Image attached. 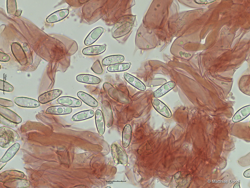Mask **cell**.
<instances>
[{
    "mask_svg": "<svg viewBox=\"0 0 250 188\" xmlns=\"http://www.w3.org/2000/svg\"><path fill=\"white\" fill-rule=\"evenodd\" d=\"M0 145L8 147L13 144L19 139L18 134L12 129L6 127L0 128Z\"/></svg>",
    "mask_w": 250,
    "mask_h": 188,
    "instance_id": "1",
    "label": "cell"
},
{
    "mask_svg": "<svg viewBox=\"0 0 250 188\" xmlns=\"http://www.w3.org/2000/svg\"><path fill=\"white\" fill-rule=\"evenodd\" d=\"M14 101L17 105L22 107L35 108L38 107L40 105V103L37 100L26 97H16L14 98Z\"/></svg>",
    "mask_w": 250,
    "mask_h": 188,
    "instance_id": "2",
    "label": "cell"
},
{
    "mask_svg": "<svg viewBox=\"0 0 250 188\" xmlns=\"http://www.w3.org/2000/svg\"><path fill=\"white\" fill-rule=\"evenodd\" d=\"M102 113L106 126L110 127L113 123V116L110 105L108 101H104L101 105Z\"/></svg>",
    "mask_w": 250,
    "mask_h": 188,
    "instance_id": "3",
    "label": "cell"
},
{
    "mask_svg": "<svg viewBox=\"0 0 250 188\" xmlns=\"http://www.w3.org/2000/svg\"><path fill=\"white\" fill-rule=\"evenodd\" d=\"M62 91L58 89H54L45 92L38 97V102L42 104H45L57 98L62 94Z\"/></svg>",
    "mask_w": 250,
    "mask_h": 188,
    "instance_id": "4",
    "label": "cell"
},
{
    "mask_svg": "<svg viewBox=\"0 0 250 188\" xmlns=\"http://www.w3.org/2000/svg\"><path fill=\"white\" fill-rule=\"evenodd\" d=\"M56 102L59 104L73 108L80 107L82 104L80 100L70 96L60 97L57 99Z\"/></svg>",
    "mask_w": 250,
    "mask_h": 188,
    "instance_id": "5",
    "label": "cell"
},
{
    "mask_svg": "<svg viewBox=\"0 0 250 188\" xmlns=\"http://www.w3.org/2000/svg\"><path fill=\"white\" fill-rule=\"evenodd\" d=\"M0 115L6 119L16 124L20 123L22 118L16 114L5 107H0Z\"/></svg>",
    "mask_w": 250,
    "mask_h": 188,
    "instance_id": "6",
    "label": "cell"
},
{
    "mask_svg": "<svg viewBox=\"0 0 250 188\" xmlns=\"http://www.w3.org/2000/svg\"><path fill=\"white\" fill-rule=\"evenodd\" d=\"M72 111V109L64 106H56L50 107L46 110V114L63 115L69 114Z\"/></svg>",
    "mask_w": 250,
    "mask_h": 188,
    "instance_id": "7",
    "label": "cell"
},
{
    "mask_svg": "<svg viewBox=\"0 0 250 188\" xmlns=\"http://www.w3.org/2000/svg\"><path fill=\"white\" fill-rule=\"evenodd\" d=\"M104 30L101 27H98L92 30L86 37L84 41L86 46L91 45L104 32Z\"/></svg>",
    "mask_w": 250,
    "mask_h": 188,
    "instance_id": "8",
    "label": "cell"
},
{
    "mask_svg": "<svg viewBox=\"0 0 250 188\" xmlns=\"http://www.w3.org/2000/svg\"><path fill=\"white\" fill-rule=\"evenodd\" d=\"M69 13V10L66 9L58 10L49 15L46 18V21L50 23L58 22L66 17Z\"/></svg>",
    "mask_w": 250,
    "mask_h": 188,
    "instance_id": "9",
    "label": "cell"
},
{
    "mask_svg": "<svg viewBox=\"0 0 250 188\" xmlns=\"http://www.w3.org/2000/svg\"><path fill=\"white\" fill-rule=\"evenodd\" d=\"M106 49V46L105 45H92L83 49L82 51V53L85 55H98L104 52L105 51Z\"/></svg>",
    "mask_w": 250,
    "mask_h": 188,
    "instance_id": "10",
    "label": "cell"
},
{
    "mask_svg": "<svg viewBox=\"0 0 250 188\" xmlns=\"http://www.w3.org/2000/svg\"><path fill=\"white\" fill-rule=\"evenodd\" d=\"M125 79L132 85L142 91H144L146 89L144 84L140 80L132 75L125 72L124 75Z\"/></svg>",
    "mask_w": 250,
    "mask_h": 188,
    "instance_id": "11",
    "label": "cell"
},
{
    "mask_svg": "<svg viewBox=\"0 0 250 188\" xmlns=\"http://www.w3.org/2000/svg\"><path fill=\"white\" fill-rule=\"evenodd\" d=\"M76 79L78 81L88 84H95L99 83L100 78L96 76L89 74H82L78 75Z\"/></svg>",
    "mask_w": 250,
    "mask_h": 188,
    "instance_id": "12",
    "label": "cell"
},
{
    "mask_svg": "<svg viewBox=\"0 0 250 188\" xmlns=\"http://www.w3.org/2000/svg\"><path fill=\"white\" fill-rule=\"evenodd\" d=\"M96 125L98 133L103 134L105 130V122L102 112L100 109L97 110L95 113Z\"/></svg>",
    "mask_w": 250,
    "mask_h": 188,
    "instance_id": "13",
    "label": "cell"
},
{
    "mask_svg": "<svg viewBox=\"0 0 250 188\" xmlns=\"http://www.w3.org/2000/svg\"><path fill=\"white\" fill-rule=\"evenodd\" d=\"M78 98L88 106L94 108L98 105V101L90 95L82 91H78L77 94Z\"/></svg>",
    "mask_w": 250,
    "mask_h": 188,
    "instance_id": "14",
    "label": "cell"
},
{
    "mask_svg": "<svg viewBox=\"0 0 250 188\" xmlns=\"http://www.w3.org/2000/svg\"><path fill=\"white\" fill-rule=\"evenodd\" d=\"M124 58L123 55H120L110 56L104 58L102 62L103 66L112 65L120 63L124 61Z\"/></svg>",
    "mask_w": 250,
    "mask_h": 188,
    "instance_id": "15",
    "label": "cell"
},
{
    "mask_svg": "<svg viewBox=\"0 0 250 188\" xmlns=\"http://www.w3.org/2000/svg\"><path fill=\"white\" fill-rule=\"evenodd\" d=\"M94 115V111L92 110L83 111L74 114L72 118V120L74 121H78L87 119L93 117Z\"/></svg>",
    "mask_w": 250,
    "mask_h": 188,
    "instance_id": "16",
    "label": "cell"
},
{
    "mask_svg": "<svg viewBox=\"0 0 250 188\" xmlns=\"http://www.w3.org/2000/svg\"><path fill=\"white\" fill-rule=\"evenodd\" d=\"M132 134L131 125L129 124L126 125L123 129L122 135V144L124 147H126L129 145L131 140Z\"/></svg>",
    "mask_w": 250,
    "mask_h": 188,
    "instance_id": "17",
    "label": "cell"
},
{
    "mask_svg": "<svg viewBox=\"0 0 250 188\" xmlns=\"http://www.w3.org/2000/svg\"><path fill=\"white\" fill-rule=\"evenodd\" d=\"M20 147V145L16 143L11 146L6 151L3 157L0 159V161L6 162L9 160L15 154Z\"/></svg>",
    "mask_w": 250,
    "mask_h": 188,
    "instance_id": "18",
    "label": "cell"
},
{
    "mask_svg": "<svg viewBox=\"0 0 250 188\" xmlns=\"http://www.w3.org/2000/svg\"><path fill=\"white\" fill-rule=\"evenodd\" d=\"M175 85V83L173 81L168 82L155 91L154 93V95L156 97H160L174 87Z\"/></svg>",
    "mask_w": 250,
    "mask_h": 188,
    "instance_id": "19",
    "label": "cell"
},
{
    "mask_svg": "<svg viewBox=\"0 0 250 188\" xmlns=\"http://www.w3.org/2000/svg\"><path fill=\"white\" fill-rule=\"evenodd\" d=\"M131 65L130 62L120 63L109 65L107 69L108 71L111 72L124 71L129 69Z\"/></svg>",
    "mask_w": 250,
    "mask_h": 188,
    "instance_id": "20",
    "label": "cell"
},
{
    "mask_svg": "<svg viewBox=\"0 0 250 188\" xmlns=\"http://www.w3.org/2000/svg\"><path fill=\"white\" fill-rule=\"evenodd\" d=\"M14 89L13 86L7 82L0 80V90L7 92H11Z\"/></svg>",
    "mask_w": 250,
    "mask_h": 188,
    "instance_id": "21",
    "label": "cell"
},
{
    "mask_svg": "<svg viewBox=\"0 0 250 188\" xmlns=\"http://www.w3.org/2000/svg\"><path fill=\"white\" fill-rule=\"evenodd\" d=\"M91 69L94 73L97 74H101L103 72V70L100 63L98 60L94 62Z\"/></svg>",
    "mask_w": 250,
    "mask_h": 188,
    "instance_id": "22",
    "label": "cell"
},
{
    "mask_svg": "<svg viewBox=\"0 0 250 188\" xmlns=\"http://www.w3.org/2000/svg\"><path fill=\"white\" fill-rule=\"evenodd\" d=\"M0 122L2 124L10 127H15L17 125V124L6 119L1 115H0Z\"/></svg>",
    "mask_w": 250,
    "mask_h": 188,
    "instance_id": "23",
    "label": "cell"
},
{
    "mask_svg": "<svg viewBox=\"0 0 250 188\" xmlns=\"http://www.w3.org/2000/svg\"><path fill=\"white\" fill-rule=\"evenodd\" d=\"M0 106L6 107H11L14 105L13 102L9 100L2 98H0Z\"/></svg>",
    "mask_w": 250,
    "mask_h": 188,
    "instance_id": "24",
    "label": "cell"
},
{
    "mask_svg": "<svg viewBox=\"0 0 250 188\" xmlns=\"http://www.w3.org/2000/svg\"><path fill=\"white\" fill-rule=\"evenodd\" d=\"M0 61L6 62L10 60V58L8 55L1 52H0Z\"/></svg>",
    "mask_w": 250,
    "mask_h": 188,
    "instance_id": "25",
    "label": "cell"
}]
</instances>
